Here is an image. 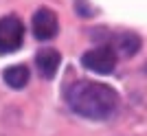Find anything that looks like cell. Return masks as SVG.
I'll list each match as a JSON object with an SVG mask.
<instances>
[{
  "label": "cell",
  "mask_w": 147,
  "mask_h": 136,
  "mask_svg": "<svg viewBox=\"0 0 147 136\" xmlns=\"http://www.w3.org/2000/svg\"><path fill=\"white\" fill-rule=\"evenodd\" d=\"M66 101L70 110L79 116L92 121L110 118L119 108V94L114 88L99 81H75L66 92Z\"/></svg>",
  "instance_id": "cell-1"
},
{
  "label": "cell",
  "mask_w": 147,
  "mask_h": 136,
  "mask_svg": "<svg viewBox=\"0 0 147 136\" xmlns=\"http://www.w3.org/2000/svg\"><path fill=\"white\" fill-rule=\"evenodd\" d=\"M24 40V24L16 15L0 18V53H16Z\"/></svg>",
  "instance_id": "cell-2"
},
{
  "label": "cell",
  "mask_w": 147,
  "mask_h": 136,
  "mask_svg": "<svg viewBox=\"0 0 147 136\" xmlns=\"http://www.w3.org/2000/svg\"><path fill=\"white\" fill-rule=\"evenodd\" d=\"M81 64L97 75H110L117 68V53L110 46H97L81 55Z\"/></svg>",
  "instance_id": "cell-3"
},
{
  "label": "cell",
  "mask_w": 147,
  "mask_h": 136,
  "mask_svg": "<svg viewBox=\"0 0 147 136\" xmlns=\"http://www.w3.org/2000/svg\"><path fill=\"white\" fill-rule=\"evenodd\" d=\"M31 29H33V35L40 40V42H49L57 35V29H59V22H57V15L51 9H37L33 13V20H31Z\"/></svg>",
  "instance_id": "cell-4"
},
{
  "label": "cell",
  "mask_w": 147,
  "mask_h": 136,
  "mask_svg": "<svg viewBox=\"0 0 147 136\" xmlns=\"http://www.w3.org/2000/svg\"><path fill=\"white\" fill-rule=\"evenodd\" d=\"M117 55H123V57H132L141 50V37L132 31H123L119 35L112 37V46H110Z\"/></svg>",
  "instance_id": "cell-5"
},
{
  "label": "cell",
  "mask_w": 147,
  "mask_h": 136,
  "mask_svg": "<svg viewBox=\"0 0 147 136\" xmlns=\"http://www.w3.org/2000/svg\"><path fill=\"white\" fill-rule=\"evenodd\" d=\"M59 62H61V57L55 48H42L35 55V66L44 79H53L55 77L57 68H59Z\"/></svg>",
  "instance_id": "cell-6"
},
{
  "label": "cell",
  "mask_w": 147,
  "mask_h": 136,
  "mask_svg": "<svg viewBox=\"0 0 147 136\" xmlns=\"http://www.w3.org/2000/svg\"><path fill=\"white\" fill-rule=\"evenodd\" d=\"M29 68L22 66V64H18V66H9L2 73V79H5V83L9 88H13V90H20V88H24L26 83H29Z\"/></svg>",
  "instance_id": "cell-7"
},
{
  "label": "cell",
  "mask_w": 147,
  "mask_h": 136,
  "mask_svg": "<svg viewBox=\"0 0 147 136\" xmlns=\"http://www.w3.org/2000/svg\"><path fill=\"white\" fill-rule=\"evenodd\" d=\"M75 7H77V13H79L81 18H90V15H94L92 7L88 5L86 0H75Z\"/></svg>",
  "instance_id": "cell-8"
}]
</instances>
